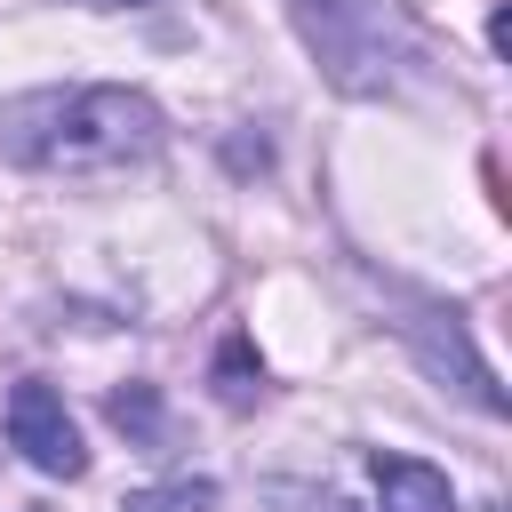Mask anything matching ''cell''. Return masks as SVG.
Masks as SVG:
<instances>
[{
	"mask_svg": "<svg viewBox=\"0 0 512 512\" xmlns=\"http://www.w3.org/2000/svg\"><path fill=\"white\" fill-rule=\"evenodd\" d=\"M400 328H408V344H416V360H424L432 376H448L480 416H504V392H496L488 360L472 352V336L456 328V312H416V320H400Z\"/></svg>",
	"mask_w": 512,
	"mask_h": 512,
	"instance_id": "4",
	"label": "cell"
},
{
	"mask_svg": "<svg viewBox=\"0 0 512 512\" xmlns=\"http://www.w3.org/2000/svg\"><path fill=\"white\" fill-rule=\"evenodd\" d=\"M8 440H16L24 464L48 472V480H80V472H88V448H80V424H72L64 392L40 384V376H24V384L8 392Z\"/></svg>",
	"mask_w": 512,
	"mask_h": 512,
	"instance_id": "3",
	"label": "cell"
},
{
	"mask_svg": "<svg viewBox=\"0 0 512 512\" xmlns=\"http://www.w3.org/2000/svg\"><path fill=\"white\" fill-rule=\"evenodd\" d=\"M120 512H216V480H152V488H128Z\"/></svg>",
	"mask_w": 512,
	"mask_h": 512,
	"instance_id": "8",
	"label": "cell"
},
{
	"mask_svg": "<svg viewBox=\"0 0 512 512\" xmlns=\"http://www.w3.org/2000/svg\"><path fill=\"white\" fill-rule=\"evenodd\" d=\"M72 8H152V0H72Z\"/></svg>",
	"mask_w": 512,
	"mask_h": 512,
	"instance_id": "9",
	"label": "cell"
},
{
	"mask_svg": "<svg viewBox=\"0 0 512 512\" xmlns=\"http://www.w3.org/2000/svg\"><path fill=\"white\" fill-rule=\"evenodd\" d=\"M256 392H264L256 344H248V336H224V344H216V400H224V408H248Z\"/></svg>",
	"mask_w": 512,
	"mask_h": 512,
	"instance_id": "7",
	"label": "cell"
},
{
	"mask_svg": "<svg viewBox=\"0 0 512 512\" xmlns=\"http://www.w3.org/2000/svg\"><path fill=\"white\" fill-rule=\"evenodd\" d=\"M160 144H168V120L144 88L72 80V88H32L0 104V160L32 176H128Z\"/></svg>",
	"mask_w": 512,
	"mask_h": 512,
	"instance_id": "1",
	"label": "cell"
},
{
	"mask_svg": "<svg viewBox=\"0 0 512 512\" xmlns=\"http://www.w3.org/2000/svg\"><path fill=\"white\" fill-rule=\"evenodd\" d=\"M288 16L344 96H400L408 64H424L416 24L392 0H288Z\"/></svg>",
	"mask_w": 512,
	"mask_h": 512,
	"instance_id": "2",
	"label": "cell"
},
{
	"mask_svg": "<svg viewBox=\"0 0 512 512\" xmlns=\"http://www.w3.org/2000/svg\"><path fill=\"white\" fill-rule=\"evenodd\" d=\"M104 416L136 440V448H160L168 440V408H160V384H120V392H104Z\"/></svg>",
	"mask_w": 512,
	"mask_h": 512,
	"instance_id": "6",
	"label": "cell"
},
{
	"mask_svg": "<svg viewBox=\"0 0 512 512\" xmlns=\"http://www.w3.org/2000/svg\"><path fill=\"white\" fill-rule=\"evenodd\" d=\"M376 504H384V512H456V488H448L440 464H424V456H384V448H376Z\"/></svg>",
	"mask_w": 512,
	"mask_h": 512,
	"instance_id": "5",
	"label": "cell"
}]
</instances>
